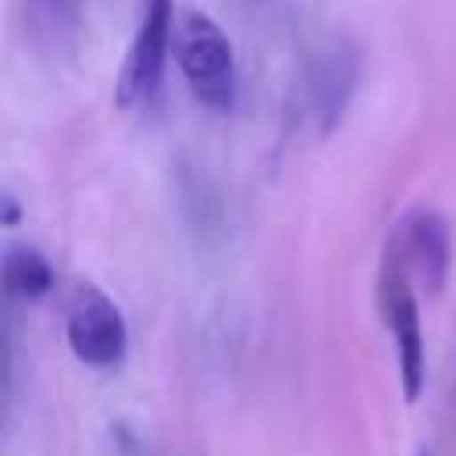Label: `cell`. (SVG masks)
I'll return each mask as SVG.
<instances>
[{
	"instance_id": "3957f363",
	"label": "cell",
	"mask_w": 456,
	"mask_h": 456,
	"mask_svg": "<svg viewBox=\"0 0 456 456\" xmlns=\"http://www.w3.org/2000/svg\"><path fill=\"white\" fill-rule=\"evenodd\" d=\"M381 317L388 324L392 346H395V363H399V385L406 403H417L428 381V356H424V331H420V310L413 296V278L388 264L381 274Z\"/></svg>"
},
{
	"instance_id": "ba28073f",
	"label": "cell",
	"mask_w": 456,
	"mask_h": 456,
	"mask_svg": "<svg viewBox=\"0 0 456 456\" xmlns=\"http://www.w3.org/2000/svg\"><path fill=\"white\" fill-rule=\"evenodd\" d=\"M32 32L43 46H64L82 18V0H28Z\"/></svg>"
},
{
	"instance_id": "52a82bcc",
	"label": "cell",
	"mask_w": 456,
	"mask_h": 456,
	"mask_svg": "<svg viewBox=\"0 0 456 456\" xmlns=\"http://www.w3.org/2000/svg\"><path fill=\"white\" fill-rule=\"evenodd\" d=\"M4 285L18 299H39L53 289V267L39 249L11 246L4 253Z\"/></svg>"
},
{
	"instance_id": "9c48e42d",
	"label": "cell",
	"mask_w": 456,
	"mask_h": 456,
	"mask_svg": "<svg viewBox=\"0 0 456 456\" xmlns=\"http://www.w3.org/2000/svg\"><path fill=\"white\" fill-rule=\"evenodd\" d=\"M21 221V203L14 200V192H4L0 196V224L4 228H14Z\"/></svg>"
},
{
	"instance_id": "5b68a950",
	"label": "cell",
	"mask_w": 456,
	"mask_h": 456,
	"mask_svg": "<svg viewBox=\"0 0 456 456\" xmlns=\"http://www.w3.org/2000/svg\"><path fill=\"white\" fill-rule=\"evenodd\" d=\"M449 224L442 214L435 210H420L413 214L403 228H399V260L395 267H403L406 274L413 271L420 278V285L428 289V296H438L445 278H449Z\"/></svg>"
},
{
	"instance_id": "8992f818",
	"label": "cell",
	"mask_w": 456,
	"mask_h": 456,
	"mask_svg": "<svg viewBox=\"0 0 456 456\" xmlns=\"http://www.w3.org/2000/svg\"><path fill=\"white\" fill-rule=\"evenodd\" d=\"M356 71H360L356 50L346 46V43L328 46L314 61V68L306 75V114L321 132H331L338 125V118H342V110L353 96Z\"/></svg>"
},
{
	"instance_id": "277c9868",
	"label": "cell",
	"mask_w": 456,
	"mask_h": 456,
	"mask_svg": "<svg viewBox=\"0 0 456 456\" xmlns=\"http://www.w3.org/2000/svg\"><path fill=\"white\" fill-rule=\"evenodd\" d=\"M171 39H175V0H146L142 21L132 36V46L121 61V75L114 86L121 107H139L157 93Z\"/></svg>"
},
{
	"instance_id": "6da1fadb",
	"label": "cell",
	"mask_w": 456,
	"mask_h": 456,
	"mask_svg": "<svg viewBox=\"0 0 456 456\" xmlns=\"http://www.w3.org/2000/svg\"><path fill=\"white\" fill-rule=\"evenodd\" d=\"M175 61L200 107L217 110V114L232 110L235 93H239L235 50L224 28L207 11L189 7L175 21Z\"/></svg>"
},
{
	"instance_id": "7a4b0ae2",
	"label": "cell",
	"mask_w": 456,
	"mask_h": 456,
	"mask_svg": "<svg viewBox=\"0 0 456 456\" xmlns=\"http://www.w3.org/2000/svg\"><path fill=\"white\" fill-rule=\"evenodd\" d=\"M64 335L86 367H114L128 349V328L118 303L93 281H78L68 296Z\"/></svg>"
},
{
	"instance_id": "30bf717a",
	"label": "cell",
	"mask_w": 456,
	"mask_h": 456,
	"mask_svg": "<svg viewBox=\"0 0 456 456\" xmlns=\"http://www.w3.org/2000/svg\"><path fill=\"white\" fill-rule=\"evenodd\" d=\"M420 456H431V452H420Z\"/></svg>"
}]
</instances>
